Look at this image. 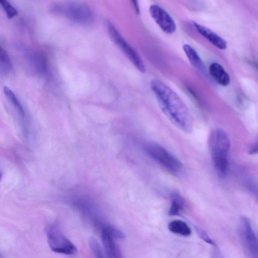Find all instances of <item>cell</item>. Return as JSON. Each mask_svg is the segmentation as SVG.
<instances>
[{"label": "cell", "mask_w": 258, "mask_h": 258, "mask_svg": "<svg viewBox=\"0 0 258 258\" xmlns=\"http://www.w3.org/2000/svg\"><path fill=\"white\" fill-rule=\"evenodd\" d=\"M162 111L177 127L186 133L192 131L193 121L189 110L181 98L168 85L156 79L151 82Z\"/></svg>", "instance_id": "cell-1"}, {"label": "cell", "mask_w": 258, "mask_h": 258, "mask_svg": "<svg viewBox=\"0 0 258 258\" xmlns=\"http://www.w3.org/2000/svg\"><path fill=\"white\" fill-rule=\"evenodd\" d=\"M209 146L215 170L220 177L226 176L229 169V138L223 129L217 128L211 134Z\"/></svg>", "instance_id": "cell-2"}, {"label": "cell", "mask_w": 258, "mask_h": 258, "mask_svg": "<svg viewBox=\"0 0 258 258\" xmlns=\"http://www.w3.org/2000/svg\"><path fill=\"white\" fill-rule=\"evenodd\" d=\"M50 11L79 24H89L93 20V14L90 8L78 1H64L54 3L50 6Z\"/></svg>", "instance_id": "cell-3"}, {"label": "cell", "mask_w": 258, "mask_h": 258, "mask_svg": "<svg viewBox=\"0 0 258 258\" xmlns=\"http://www.w3.org/2000/svg\"><path fill=\"white\" fill-rule=\"evenodd\" d=\"M106 26L108 34L114 43L139 71L144 73L146 71L145 65L137 52L111 22L107 21Z\"/></svg>", "instance_id": "cell-4"}, {"label": "cell", "mask_w": 258, "mask_h": 258, "mask_svg": "<svg viewBox=\"0 0 258 258\" xmlns=\"http://www.w3.org/2000/svg\"><path fill=\"white\" fill-rule=\"evenodd\" d=\"M48 245L54 252L67 255H73L77 253L75 245L61 232L58 226L50 225L46 230Z\"/></svg>", "instance_id": "cell-5"}, {"label": "cell", "mask_w": 258, "mask_h": 258, "mask_svg": "<svg viewBox=\"0 0 258 258\" xmlns=\"http://www.w3.org/2000/svg\"><path fill=\"white\" fill-rule=\"evenodd\" d=\"M149 155L160 165L171 172L177 173L182 169L181 162L162 146L156 143L147 146Z\"/></svg>", "instance_id": "cell-6"}, {"label": "cell", "mask_w": 258, "mask_h": 258, "mask_svg": "<svg viewBox=\"0 0 258 258\" xmlns=\"http://www.w3.org/2000/svg\"><path fill=\"white\" fill-rule=\"evenodd\" d=\"M239 234L242 245L246 253L251 257H258L257 236L253 230L249 219L245 217L240 219Z\"/></svg>", "instance_id": "cell-7"}, {"label": "cell", "mask_w": 258, "mask_h": 258, "mask_svg": "<svg viewBox=\"0 0 258 258\" xmlns=\"http://www.w3.org/2000/svg\"><path fill=\"white\" fill-rule=\"evenodd\" d=\"M149 13L156 23L165 33H173L176 29V24L173 19L163 9L157 5H152L149 8Z\"/></svg>", "instance_id": "cell-8"}, {"label": "cell", "mask_w": 258, "mask_h": 258, "mask_svg": "<svg viewBox=\"0 0 258 258\" xmlns=\"http://www.w3.org/2000/svg\"><path fill=\"white\" fill-rule=\"evenodd\" d=\"M115 238L104 226L101 230V240L104 251L108 257H121V253L114 241Z\"/></svg>", "instance_id": "cell-9"}, {"label": "cell", "mask_w": 258, "mask_h": 258, "mask_svg": "<svg viewBox=\"0 0 258 258\" xmlns=\"http://www.w3.org/2000/svg\"><path fill=\"white\" fill-rule=\"evenodd\" d=\"M194 25L197 31L217 48L224 50L227 48L226 41L207 27L195 22Z\"/></svg>", "instance_id": "cell-10"}, {"label": "cell", "mask_w": 258, "mask_h": 258, "mask_svg": "<svg viewBox=\"0 0 258 258\" xmlns=\"http://www.w3.org/2000/svg\"><path fill=\"white\" fill-rule=\"evenodd\" d=\"M209 73L216 83L221 86H227L230 83V77L228 73L218 62H214L210 64Z\"/></svg>", "instance_id": "cell-11"}, {"label": "cell", "mask_w": 258, "mask_h": 258, "mask_svg": "<svg viewBox=\"0 0 258 258\" xmlns=\"http://www.w3.org/2000/svg\"><path fill=\"white\" fill-rule=\"evenodd\" d=\"M28 59L34 70L41 75L48 71V61L46 56L40 51H33L28 54Z\"/></svg>", "instance_id": "cell-12"}, {"label": "cell", "mask_w": 258, "mask_h": 258, "mask_svg": "<svg viewBox=\"0 0 258 258\" xmlns=\"http://www.w3.org/2000/svg\"><path fill=\"white\" fill-rule=\"evenodd\" d=\"M182 48L191 64L201 73L205 72V66L196 50L188 44H184Z\"/></svg>", "instance_id": "cell-13"}, {"label": "cell", "mask_w": 258, "mask_h": 258, "mask_svg": "<svg viewBox=\"0 0 258 258\" xmlns=\"http://www.w3.org/2000/svg\"><path fill=\"white\" fill-rule=\"evenodd\" d=\"M168 228L171 232L184 237L189 236L191 233V229L188 224L180 220L171 221L168 224Z\"/></svg>", "instance_id": "cell-14"}, {"label": "cell", "mask_w": 258, "mask_h": 258, "mask_svg": "<svg viewBox=\"0 0 258 258\" xmlns=\"http://www.w3.org/2000/svg\"><path fill=\"white\" fill-rule=\"evenodd\" d=\"M4 92L6 97L13 105L19 117H21L22 120H24L25 117V112L22 105L15 94L7 86L4 87Z\"/></svg>", "instance_id": "cell-15"}, {"label": "cell", "mask_w": 258, "mask_h": 258, "mask_svg": "<svg viewBox=\"0 0 258 258\" xmlns=\"http://www.w3.org/2000/svg\"><path fill=\"white\" fill-rule=\"evenodd\" d=\"M171 206L168 211L169 216L178 215L183 209L184 201L181 196L177 192H173L171 196Z\"/></svg>", "instance_id": "cell-16"}, {"label": "cell", "mask_w": 258, "mask_h": 258, "mask_svg": "<svg viewBox=\"0 0 258 258\" xmlns=\"http://www.w3.org/2000/svg\"><path fill=\"white\" fill-rule=\"evenodd\" d=\"M12 69L10 58L0 44V70L4 72H9Z\"/></svg>", "instance_id": "cell-17"}, {"label": "cell", "mask_w": 258, "mask_h": 258, "mask_svg": "<svg viewBox=\"0 0 258 258\" xmlns=\"http://www.w3.org/2000/svg\"><path fill=\"white\" fill-rule=\"evenodd\" d=\"M0 5L5 12L7 16L11 19L15 17L17 15V11L8 1L0 0Z\"/></svg>", "instance_id": "cell-18"}, {"label": "cell", "mask_w": 258, "mask_h": 258, "mask_svg": "<svg viewBox=\"0 0 258 258\" xmlns=\"http://www.w3.org/2000/svg\"><path fill=\"white\" fill-rule=\"evenodd\" d=\"M90 247L94 254L97 257H103V251L97 240L91 237L89 241Z\"/></svg>", "instance_id": "cell-19"}, {"label": "cell", "mask_w": 258, "mask_h": 258, "mask_svg": "<svg viewBox=\"0 0 258 258\" xmlns=\"http://www.w3.org/2000/svg\"><path fill=\"white\" fill-rule=\"evenodd\" d=\"M195 229L199 236L202 239H203L205 242L215 246H216V244L215 243V242L209 237V236L204 231H203L202 230H201L200 228L197 227H196Z\"/></svg>", "instance_id": "cell-20"}, {"label": "cell", "mask_w": 258, "mask_h": 258, "mask_svg": "<svg viewBox=\"0 0 258 258\" xmlns=\"http://www.w3.org/2000/svg\"><path fill=\"white\" fill-rule=\"evenodd\" d=\"M131 1L132 3V5L133 6V7H134L135 12L137 14H138V15L139 14L140 8H139V5L138 0H131Z\"/></svg>", "instance_id": "cell-21"}, {"label": "cell", "mask_w": 258, "mask_h": 258, "mask_svg": "<svg viewBox=\"0 0 258 258\" xmlns=\"http://www.w3.org/2000/svg\"><path fill=\"white\" fill-rule=\"evenodd\" d=\"M257 143H256V144L255 145H254L250 148V149L249 150V153L250 154H254L257 153Z\"/></svg>", "instance_id": "cell-22"}, {"label": "cell", "mask_w": 258, "mask_h": 258, "mask_svg": "<svg viewBox=\"0 0 258 258\" xmlns=\"http://www.w3.org/2000/svg\"><path fill=\"white\" fill-rule=\"evenodd\" d=\"M2 178V172L1 170L0 169V182H1Z\"/></svg>", "instance_id": "cell-23"}, {"label": "cell", "mask_w": 258, "mask_h": 258, "mask_svg": "<svg viewBox=\"0 0 258 258\" xmlns=\"http://www.w3.org/2000/svg\"><path fill=\"white\" fill-rule=\"evenodd\" d=\"M1 257V253H0V257Z\"/></svg>", "instance_id": "cell-24"}]
</instances>
